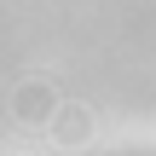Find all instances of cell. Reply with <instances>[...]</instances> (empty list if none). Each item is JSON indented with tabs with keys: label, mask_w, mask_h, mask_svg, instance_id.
I'll return each instance as SVG.
<instances>
[{
	"label": "cell",
	"mask_w": 156,
	"mask_h": 156,
	"mask_svg": "<svg viewBox=\"0 0 156 156\" xmlns=\"http://www.w3.org/2000/svg\"><path fill=\"white\" fill-rule=\"evenodd\" d=\"M52 133H58L64 145H81V139H87V110L64 104V110H58V122H52Z\"/></svg>",
	"instance_id": "7a4b0ae2"
},
{
	"label": "cell",
	"mask_w": 156,
	"mask_h": 156,
	"mask_svg": "<svg viewBox=\"0 0 156 156\" xmlns=\"http://www.w3.org/2000/svg\"><path fill=\"white\" fill-rule=\"evenodd\" d=\"M58 93H52V81L46 75H29L17 93H12V116L17 122H29V127H46V122H58Z\"/></svg>",
	"instance_id": "6da1fadb"
}]
</instances>
